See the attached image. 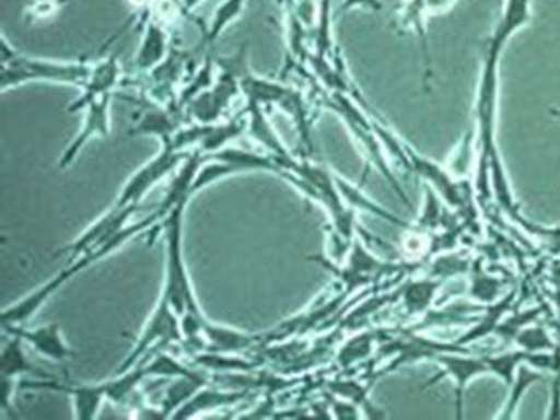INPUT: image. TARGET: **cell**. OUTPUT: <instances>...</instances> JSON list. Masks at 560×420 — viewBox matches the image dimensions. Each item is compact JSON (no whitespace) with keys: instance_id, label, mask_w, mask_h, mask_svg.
I'll list each match as a JSON object with an SVG mask.
<instances>
[{"instance_id":"7a4b0ae2","label":"cell","mask_w":560,"mask_h":420,"mask_svg":"<svg viewBox=\"0 0 560 420\" xmlns=\"http://www.w3.org/2000/svg\"><path fill=\"white\" fill-rule=\"evenodd\" d=\"M185 205L187 200L174 206L163 221L166 232V279L163 298L173 305L179 316L200 314L197 300L192 295L191 280L185 268L184 253H182Z\"/></svg>"},{"instance_id":"44dd1931","label":"cell","mask_w":560,"mask_h":420,"mask_svg":"<svg viewBox=\"0 0 560 420\" xmlns=\"http://www.w3.org/2000/svg\"><path fill=\"white\" fill-rule=\"evenodd\" d=\"M514 345L522 350L533 351V353H551V351L559 350V346L555 345L553 338L549 337L546 327L538 322L522 329L514 340Z\"/></svg>"},{"instance_id":"52a82bcc","label":"cell","mask_w":560,"mask_h":420,"mask_svg":"<svg viewBox=\"0 0 560 420\" xmlns=\"http://www.w3.org/2000/svg\"><path fill=\"white\" fill-rule=\"evenodd\" d=\"M240 90H242L240 79L232 71L223 70L213 89L200 92L185 105L187 116H191L192 121L198 124H215Z\"/></svg>"},{"instance_id":"8fae6325","label":"cell","mask_w":560,"mask_h":420,"mask_svg":"<svg viewBox=\"0 0 560 420\" xmlns=\"http://www.w3.org/2000/svg\"><path fill=\"white\" fill-rule=\"evenodd\" d=\"M120 65H118V57L116 55L94 66L92 73H90L89 83L83 86V94L68 110L70 113L83 110L94 97L103 96V94H113V89L120 81Z\"/></svg>"},{"instance_id":"9a60e30c","label":"cell","mask_w":560,"mask_h":420,"mask_svg":"<svg viewBox=\"0 0 560 420\" xmlns=\"http://www.w3.org/2000/svg\"><path fill=\"white\" fill-rule=\"evenodd\" d=\"M530 21V0H504L501 20L497 21L493 38L509 44V39Z\"/></svg>"},{"instance_id":"ac0fdd59","label":"cell","mask_w":560,"mask_h":420,"mask_svg":"<svg viewBox=\"0 0 560 420\" xmlns=\"http://www.w3.org/2000/svg\"><path fill=\"white\" fill-rule=\"evenodd\" d=\"M247 398V388L242 393H223V390H202L200 395L195 396L189 401H185V406L174 411L173 417L182 419V417H192V415L206 411V409H215L219 406H229L236 401Z\"/></svg>"},{"instance_id":"3957f363","label":"cell","mask_w":560,"mask_h":420,"mask_svg":"<svg viewBox=\"0 0 560 420\" xmlns=\"http://www.w3.org/2000/svg\"><path fill=\"white\" fill-rule=\"evenodd\" d=\"M433 363H438L441 372L440 376L433 377L428 382L424 388L433 383L440 382L441 377H446L454 383V395H456V419H464V401L467 385L475 382L478 377L490 376L488 366H486L485 357L469 355L467 350H440L432 357Z\"/></svg>"},{"instance_id":"2e32d148","label":"cell","mask_w":560,"mask_h":420,"mask_svg":"<svg viewBox=\"0 0 560 420\" xmlns=\"http://www.w3.org/2000/svg\"><path fill=\"white\" fill-rule=\"evenodd\" d=\"M23 340L20 337L13 338L4 346L2 357H0V372L2 377H15L21 374H34V376H42L44 380H52L51 374H45L38 366H34L28 359H26L25 351L21 348Z\"/></svg>"},{"instance_id":"cb8c5ba5","label":"cell","mask_w":560,"mask_h":420,"mask_svg":"<svg viewBox=\"0 0 560 420\" xmlns=\"http://www.w3.org/2000/svg\"><path fill=\"white\" fill-rule=\"evenodd\" d=\"M243 8H245V0H224L223 4L217 8L213 21H211L208 34H206L208 44H213V42L223 34L224 28H226L232 21H236L237 18H240Z\"/></svg>"},{"instance_id":"9c48e42d","label":"cell","mask_w":560,"mask_h":420,"mask_svg":"<svg viewBox=\"0 0 560 420\" xmlns=\"http://www.w3.org/2000/svg\"><path fill=\"white\" fill-rule=\"evenodd\" d=\"M4 331L12 332L13 337H20L34 351H38L39 355L58 361V363H62L66 359L75 355V351L66 345L62 332H60V325L58 324L34 327V329L12 325V327H4Z\"/></svg>"},{"instance_id":"6da1fadb","label":"cell","mask_w":560,"mask_h":420,"mask_svg":"<svg viewBox=\"0 0 560 420\" xmlns=\"http://www.w3.org/2000/svg\"><path fill=\"white\" fill-rule=\"evenodd\" d=\"M94 66L89 62H52L42 58L26 57L15 51L2 38L0 45V89L20 86L33 81H49V83L75 84L83 89L89 83L90 73Z\"/></svg>"},{"instance_id":"603a6c76","label":"cell","mask_w":560,"mask_h":420,"mask_svg":"<svg viewBox=\"0 0 560 420\" xmlns=\"http://www.w3.org/2000/svg\"><path fill=\"white\" fill-rule=\"evenodd\" d=\"M514 221L522 229L527 230L528 236L538 240L549 255H560V226H544V224L533 223V221L525 219L522 213H517Z\"/></svg>"},{"instance_id":"8992f818","label":"cell","mask_w":560,"mask_h":420,"mask_svg":"<svg viewBox=\"0 0 560 420\" xmlns=\"http://www.w3.org/2000/svg\"><path fill=\"white\" fill-rule=\"evenodd\" d=\"M96 260H100V256L92 255V253L81 256L73 266L65 269L62 273H58L49 282H45L44 287L39 288V290L31 293V295H26L25 300H21L20 303H15V305L10 306L7 311H2V316H0L2 327H12V325L28 322V319L33 318V314L38 311L39 306L44 305L45 301L49 300L52 293L57 292L58 288L65 287L71 277H75L81 269L86 268V266L94 264Z\"/></svg>"},{"instance_id":"ffe728a7","label":"cell","mask_w":560,"mask_h":420,"mask_svg":"<svg viewBox=\"0 0 560 420\" xmlns=\"http://www.w3.org/2000/svg\"><path fill=\"white\" fill-rule=\"evenodd\" d=\"M541 313H544L541 306H533V308H527V311H523V313H512V311H510V313L504 316L503 322L497 325V337L501 338L506 346L514 345V340H516L520 331L525 329L527 325L538 322Z\"/></svg>"},{"instance_id":"83f0119b","label":"cell","mask_w":560,"mask_h":420,"mask_svg":"<svg viewBox=\"0 0 560 420\" xmlns=\"http://www.w3.org/2000/svg\"><path fill=\"white\" fill-rule=\"evenodd\" d=\"M182 2V8H184L185 12H189L192 8L198 7L202 0H179Z\"/></svg>"},{"instance_id":"e0dca14e","label":"cell","mask_w":560,"mask_h":420,"mask_svg":"<svg viewBox=\"0 0 560 420\" xmlns=\"http://www.w3.org/2000/svg\"><path fill=\"white\" fill-rule=\"evenodd\" d=\"M441 288L440 279H422L413 280L406 287L401 288L400 295L406 308L411 316H420V314L427 313L433 300H435V293Z\"/></svg>"},{"instance_id":"5b68a950","label":"cell","mask_w":560,"mask_h":420,"mask_svg":"<svg viewBox=\"0 0 560 420\" xmlns=\"http://www.w3.org/2000/svg\"><path fill=\"white\" fill-rule=\"evenodd\" d=\"M184 329H182V316L174 311L173 305L161 295L160 305L152 314V318L148 319L144 331L140 335L133 351L129 353L128 359L121 363L118 374L126 370L133 369L135 364L140 363V357L147 353L150 346L155 342L166 345V342H182L184 340Z\"/></svg>"},{"instance_id":"4fadbf2b","label":"cell","mask_w":560,"mask_h":420,"mask_svg":"<svg viewBox=\"0 0 560 420\" xmlns=\"http://www.w3.org/2000/svg\"><path fill=\"white\" fill-rule=\"evenodd\" d=\"M168 55L171 52H168L165 28L161 26L160 21L150 18L147 31H144V39H142L137 58H135L137 60L135 65L139 70H152L155 66L163 65Z\"/></svg>"},{"instance_id":"5bb4252c","label":"cell","mask_w":560,"mask_h":420,"mask_svg":"<svg viewBox=\"0 0 560 420\" xmlns=\"http://www.w3.org/2000/svg\"><path fill=\"white\" fill-rule=\"evenodd\" d=\"M541 380H544L541 370L535 369L530 364H522L516 370L514 382L510 383L509 398L504 401L503 409L495 415V419H514L523 396L527 395L528 388L533 387L535 383L541 382Z\"/></svg>"},{"instance_id":"30bf717a","label":"cell","mask_w":560,"mask_h":420,"mask_svg":"<svg viewBox=\"0 0 560 420\" xmlns=\"http://www.w3.org/2000/svg\"><path fill=\"white\" fill-rule=\"evenodd\" d=\"M113 94H103L92 100L86 105V118H84V126L81 133L77 135V139L71 142L70 148L62 153L60 160V168H66L73 163L77 153L81 152V148L89 142L92 137H107L108 135V103H110Z\"/></svg>"},{"instance_id":"7c38bea8","label":"cell","mask_w":560,"mask_h":420,"mask_svg":"<svg viewBox=\"0 0 560 420\" xmlns=\"http://www.w3.org/2000/svg\"><path fill=\"white\" fill-rule=\"evenodd\" d=\"M514 298H516V290H510L509 295H504L503 300H497L495 303H490L488 308H485V314L475 322L471 329L462 335V337L454 342L456 346L471 345L477 340L488 337L491 332H495L497 325L503 322L504 316L512 311L514 306Z\"/></svg>"},{"instance_id":"d4e9b609","label":"cell","mask_w":560,"mask_h":420,"mask_svg":"<svg viewBox=\"0 0 560 420\" xmlns=\"http://www.w3.org/2000/svg\"><path fill=\"white\" fill-rule=\"evenodd\" d=\"M372 346H374V335H372V332L359 335V337L350 340V342L340 350V353H338V363L342 364V366H350L357 359H366V357L370 355V351H372Z\"/></svg>"},{"instance_id":"d6986e66","label":"cell","mask_w":560,"mask_h":420,"mask_svg":"<svg viewBox=\"0 0 560 420\" xmlns=\"http://www.w3.org/2000/svg\"><path fill=\"white\" fill-rule=\"evenodd\" d=\"M206 338L210 340L211 345H215L217 351H240L245 350L250 345H255L256 337L253 335H245V332L234 331L229 327H221V325H211L205 322L202 327Z\"/></svg>"},{"instance_id":"277c9868","label":"cell","mask_w":560,"mask_h":420,"mask_svg":"<svg viewBox=\"0 0 560 420\" xmlns=\"http://www.w3.org/2000/svg\"><path fill=\"white\" fill-rule=\"evenodd\" d=\"M187 158H189V153L179 152L171 144V140H166L163 142L161 152L152 161H148L142 168H139L129 178L128 184L124 185L115 206L126 208V206L139 205L140 198L144 197L153 185L160 184L161 179L173 173L174 168L182 165Z\"/></svg>"},{"instance_id":"484cf974","label":"cell","mask_w":560,"mask_h":420,"mask_svg":"<svg viewBox=\"0 0 560 420\" xmlns=\"http://www.w3.org/2000/svg\"><path fill=\"white\" fill-rule=\"evenodd\" d=\"M351 8H366V10H372V12H382L383 2L382 0H345L342 12H348Z\"/></svg>"},{"instance_id":"ba28073f","label":"cell","mask_w":560,"mask_h":420,"mask_svg":"<svg viewBox=\"0 0 560 420\" xmlns=\"http://www.w3.org/2000/svg\"><path fill=\"white\" fill-rule=\"evenodd\" d=\"M427 0H401L395 10V28L398 33H415L419 38L420 51L424 58V89L432 79V58L427 34Z\"/></svg>"},{"instance_id":"7402d4cb","label":"cell","mask_w":560,"mask_h":420,"mask_svg":"<svg viewBox=\"0 0 560 420\" xmlns=\"http://www.w3.org/2000/svg\"><path fill=\"white\" fill-rule=\"evenodd\" d=\"M472 268L471 279V295L472 300L482 301V303H495L501 300V288H503V280L493 279L490 273H486L485 269L480 268V261H477Z\"/></svg>"},{"instance_id":"4316f807","label":"cell","mask_w":560,"mask_h":420,"mask_svg":"<svg viewBox=\"0 0 560 420\" xmlns=\"http://www.w3.org/2000/svg\"><path fill=\"white\" fill-rule=\"evenodd\" d=\"M456 0H427L428 13L443 12L446 8L453 7Z\"/></svg>"}]
</instances>
